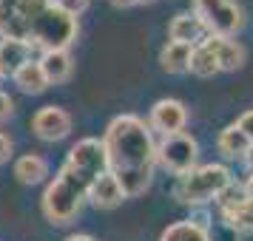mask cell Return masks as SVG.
<instances>
[{
	"label": "cell",
	"instance_id": "3957f363",
	"mask_svg": "<svg viewBox=\"0 0 253 241\" xmlns=\"http://www.w3.org/2000/svg\"><path fill=\"white\" fill-rule=\"evenodd\" d=\"M88 187H91V182L85 176H80L77 171L63 165L60 173L48 182L43 199H40V210H43L48 224H57V227L71 224L80 216L83 205L88 202Z\"/></svg>",
	"mask_w": 253,
	"mask_h": 241
},
{
	"label": "cell",
	"instance_id": "5b68a950",
	"mask_svg": "<svg viewBox=\"0 0 253 241\" xmlns=\"http://www.w3.org/2000/svg\"><path fill=\"white\" fill-rule=\"evenodd\" d=\"M191 12L199 17L208 34L233 37L245 26V12L233 0H191Z\"/></svg>",
	"mask_w": 253,
	"mask_h": 241
},
{
	"label": "cell",
	"instance_id": "f546056e",
	"mask_svg": "<svg viewBox=\"0 0 253 241\" xmlns=\"http://www.w3.org/2000/svg\"><path fill=\"white\" fill-rule=\"evenodd\" d=\"M66 241H97L94 236H85V233H74V236H69Z\"/></svg>",
	"mask_w": 253,
	"mask_h": 241
},
{
	"label": "cell",
	"instance_id": "e0dca14e",
	"mask_svg": "<svg viewBox=\"0 0 253 241\" xmlns=\"http://www.w3.org/2000/svg\"><path fill=\"white\" fill-rule=\"evenodd\" d=\"M191 51H194V46H185V43L168 40V43L162 46V51H160V66L168 71V74H182V71H188Z\"/></svg>",
	"mask_w": 253,
	"mask_h": 241
},
{
	"label": "cell",
	"instance_id": "5bb4252c",
	"mask_svg": "<svg viewBox=\"0 0 253 241\" xmlns=\"http://www.w3.org/2000/svg\"><path fill=\"white\" fill-rule=\"evenodd\" d=\"M40 69H43V77H46L48 85H60V82H66L71 77V71H74V63H71V54L69 51H43L40 54Z\"/></svg>",
	"mask_w": 253,
	"mask_h": 241
},
{
	"label": "cell",
	"instance_id": "4316f807",
	"mask_svg": "<svg viewBox=\"0 0 253 241\" xmlns=\"http://www.w3.org/2000/svg\"><path fill=\"white\" fill-rule=\"evenodd\" d=\"M9 156H12V139L0 131V165H3V162H9Z\"/></svg>",
	"mask_w": 253,
	"mask_h": 241
},
{
	"label": "cell",
	"instance_id": "4fadbf2b",
	"mask_svg": "<svg viewBox=\"0 0 253 241\" xmlns=\"http://www.w3.org/2000/svg\"><path fill=\"white\" fill-rule=\"evenodd\" d=\"M32 60V46L20 40H0V77H14Z\"/></svg>",
	"mask_w": 253,
	"mask_h": 241
},
{
	"label": "cell",
	"instance_id": "ba28073f",
	"mask_svg": "<svg viewBox=\"0 0 253 241\" xmlns=\"http://www.w3.org/2000/svg\"><path fill=\"white\" fill-rule=\"evenodd\" d=\"M188 125V108L179 100H160L154 103L148 114V128L157 131L162 137H173V134H182Z\"/></svg>",
	"mask_w": 253,
	"mask_h": 241
},
{
	"label": "cell",
	"instance_id": "277c9868",
	"mask_svg": "<svg viewBox=\"0 0 253 241\" xmlns=\"http://www.w3.org/2000/svg\"><path fill=\"white\" fill-rule=\"evenodd\" d=\"M233 182L230 168L222 162H208V165H196L191 173L176 176L173 184V196L188 207H205L216 199L228 184Z\"/></svg>",
	"mask_w": 253,
	"mask_h": 241
},
{
	"label": "cell",
	"instance_id": "7c38bea8",
	"mask_svg": "<svg viewBox=\"0 0 253 241\" xmlns=\"http://www.w3.org/2000/svg\"><path fill=\"white\" fill-rule=\"evenodd\" d=\"M205 26L199 23V17L194 12H179L168 23V37L173 43H185V46H199L205 40Z\"/></svg>",
	"mask_w": 253,
	"mask_h": 241
},
{
	"label": "cell",
	"instance_id": "2e32d148",
	"mask_svg": "<svg viewBox=\"0 0 253 241\" xmlns=\"http://www.w3.org/2000/svg\"><path fill=\"white\" fill-rule=\"evenodd\" d=\"M251 145L253 142L236 125H228L225 131H219V137H216V148L225 159H245V153L251 150Z\"/></svg>",
	"mask_w": 253,
	"mask_h": 241
},
{
	"label": "cell",
	"instance_id": "6da1fadb",
	"mask_svg": "<svg viewBox=\"0 0 253 241\" xmlns=\"http://www.w3.org/2000/svg\"><path fill=\"white\" fill-rule=\"evenodd\" d=\"M103 148L108 156V173H114L123 196L134 199L145 193L157 165V142L151 128L134 114H120L105 128Z\"/></svg>",
	"mask_w": 253,
	"mask_h": 241
},
{
	"label": "cell",
	"instance_id": "83f0119b",
	"mask_svg": "<svg viewBox=\"0 0 253 241\" xmlns=\"http://www.w3.org/2000/svg\"><path fill=\"white\" fill-rule=\"evenodd\" d=\"M148 3H154V0H111V6H117V9H131V6H148Z\"/></svg>",
	"mask_w": 253,
	"mask_h": 241
},
{
	"label": "cell",
	"instance_id": "44dd1931",
	"mask_svg": "<svg viewBox=\"0 0 253 241\" xmlns=\"http://www.w3.org/2000/svg\"><path fill=\"white\" fill-rule=\"evenodd\" d=\"M222 221H225L228 227H233L236 233H253V202L245 199L239 207H233L230 213H225Z\"/></svg>",
	"mask_w": 253,
	"mask_h": 241
},
{
	"label": "cell",
	"instance_id": "f1b7e54d",
	"mask_svg": "<svg viewBox=\"0 0 253 241\" xmlns=\"http://www.w3.org/2000/svg\"><path fill=\"white\" fill-rule=\"evenodd\" d=\"M242 162H245V168H248V173L253 176V145H251V150L245 153V159H242Z\"/></svg>",
	"mask_w": 253,
	"mask_h": 241
},
{
	"label": "cell",
	"instance_id": "9c48e42d",
	"mask_svg": "<svg viewBox=\"0 0 253 241\" xmlns=\"http://www.w3.org/2000/svg\"><path fill=\"white\" fill-rule=\"evenodd\" d=\"M32 131L43 142H60L71 134V114L57 105H46L32 116Z\"/></svg>",
	"mask_w": 253,
	"mask_h": 241
},
{
	"label": "cell",
	"instance_id": "603a6c76",
	"mask_svg": "<svg viewBox=\"0 0 253 241\" xmlns=\"http://www.w3.org/2000/svg\"><path fill=\"white\" fill-rule=\"evenodd\" d=\"M51 3L57 6L60 12L71 14V17H80V14L88 9V3H91V0H51Z\"/></svg>",
	"mask_w": 253,
	"mask_h": 241
},
{
	"label": "cell",
	"instance_id": "52a82bcc",
	"mask_svg": "<svg viewBox=\"0 0 253 241\" xmlns=\"http://www.w3.org/2000/svg\"><path fill=\"white\" fill-rule=\"evenodd\" d=\"M66 168L77 171L88 182H94L97 176L108 173V156H105L103 139L88 137V139H80L77 145H71L69 156H66Z\"/></svg>",
	"mask_w": 253,
	"mask_h": 241
},
{
	"label": "cell",
	"instance_id": "484cf974",
	"mask_svg": "<svg viewBox=\"0 0 253 241\" xmlns=\"http://www.w3.org/2000/svg\"><path fill=\"white\" fill-rule=\"evenodd\" d=\"M12 114H14V103H12V97L0 91V122H6V119H9Z\"/></svg>",
	"mask_w": 253,
	"mask_h": 241
},
{
	"label": "cell",
	"instance_id": "7402d4cb",
	"mask_svg": "<svg viewBox=\"0 0 253 241\" xmlns=\"http://www.w3.org/2000/svg\"><path fill=\"white\" fill-rule=\"evenodd\" d=\"M245 199H248V196H245V184H236V182H230L228 187H225V190H222V193H219L216 199H213V202H216L219 213L225 216V213H230L233 207H239L242 202H245Z\"/></svg>",
	"mask_w": 253,
	"mask_h": 241
},
{
	"label": "cell",
	"instance_id": "8992f818",
	"mask_svg": "<svg viewBox=\"0 0 253 241\" xmlns=\"http://www.w3.org/2000/svg\"><path fill=\"white\" fill-rule=\"evenodd\" d=\"M199 159V142L191 134H173V137H162L157 145V162L173 176H185L196 168Z\"/></svg>",
	"mask_w": 253,
	"mask_h": 241
},
{
	"label": "cell",
	"instance_id": "cb8c5ba5",
	"mask_svg": "<svg viewBox=\"0 0 253 241\" xmlns=\"http://www.w3.org/2000/svg\"><path fill=\"white\" fill-rule=\"evenodd\" d=\"M208 236H211V241H239V233L233 227H228L225 221H219L216 227H211Z\"/></svg>",
	"mask_w": 253,
	"mask_h": 241
},
{
	"label": "cell",
	"instance_id": "9a60e30c",
	"mask_svg": "<svg viewBox=\"0 0 253 241\" xmlns=\"http://www.w3.org/2000/svg\"><path fill=\"white\" fill-rule=\"evenodd\" d=\"M48 176V162L37 153H26L14 162V179L20 184H40Z\"/></svg>",
	"mask_w": 253,
	"mask_h": 241
},
{
	"label": "cell",
	"instance_id": "ac0fdd59",
	"mask_svg": "<svg viewBox=\"0 0 253 241\" xmlns=\"http://www.w3.org/2000/svg\"><path fill=\"white\" fill-rule=\"evenodd\" d=\"M12 80H14V85H17L23 94H43L48 88L46 77H43V69H40V63H37V60H29V63L14 74Z\"/></svg>",
	"mask_w": 253,
	"mask_h": 241
},
{
	"label": "cell",
	"instance_id": "d6986e66",
	"mask_svg": "<svg viewBox=\"0 0 253 241\" xmlns=\"http://www.w3.org/2000/svg\"><path fill=\"white\" fill-rule=\"evenodd\" d=\"M160 241H211V236L205 227L194 224L191 218H182V221H173L162 230Z\"/></svg>",
	"mask_w": 253,
	"mask_h": 241
},
{
	"label": "cell",
	"instance_id": "ffe728a7",
	"mask_svg": "<svg viewBox=\"0 0 253 241\" xmlns=\"http://www.w3.org/2000/svg\"><path fill=\"white\" fill-rule=\"evenodd\" d=\"M188 71L196 74V77H202V80H211V77H216L219 74L216 57L211 54V48H208L205 43L194 46V51H191V63H188Z\"/></svg>",
	"mask_w": 253,
	"mask_h": 241
},
{
	"label": "cell",
	"instance_id": "d4e9b609",
	"mask_svg": "<svg viewBox=\"0 0 253 241\" xmlns=\"http://www.w3.org/2000/svg\"><path fill=\"white\" fill-rule=\"evenodd\" d=\"M233 125L239 128L242 134H245V137H248V139L253 142V108H251V111H245V114H242L239 119L233 122Z\"/></svg>",
	"mask_w": 253,
	"mask_h": 241
},
{
	"label": "cell",
	"instance_id": "7a4b0ae2",
	"mask_svg": "<svg viewBox=\"0 0 253 241\" xmlns=\"http://www.w3.org/2000/svg\"><path fill=\"white\" fill-rule=\"evenodd\" d=\"M77 34V17L60 12L51 0H0V37L6 40L43 51H69Z\"/></svg>",
	"mask_w": 253,
	"mask_h": 241
},
{
	"label": "cell",
	"instance_id": "30bf717a",
	"mask_svg": "<svg viewBox=\"0 0 253 241\" xmlns=\"http://www.w3.org/2000/svg\"><path fill=\"white\" fill-rule=\"evenodd\" d=\"M211 54L216 57V66L219 71H239L245 66V46L233 37H216V34H208L202 40Z\"/></svg>",
	"mask_w": 253,
	"mask_h": 241
},
{
	"label": "cell",
	"instance_id": "8fae6325",
	"mask_svg": "<svg viewBox=\"0 0 253 241\" xmlns=\"http://www.w3.org/2000/svg\"><path fill=\"white\" fill-rule=\"evenodd\" d=\"M88 202L94 207H100V210H114L126 202V196H123V187L120 182L114 179V173H103V176H97L88 187Z\"/></svg>",
	"mask_w": 253,
	"mask_h": 241
},
{
	"label": "cell",
	"instance_id": "4dcf8cb0",
	"mask_svg": "<svg viewBox=\"0 0 253 241\" xmlns=\"http://www.w3.org/2000/svg\"><path fill=\"white\" fill-rule=\"evenodd\" d=\"M245 196H248V202H253V176H248V182H245Z\"/></svg>",
	"mask_w": 253,
	"mask_h": 241
}]
</instances>
